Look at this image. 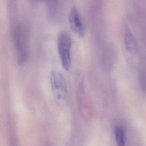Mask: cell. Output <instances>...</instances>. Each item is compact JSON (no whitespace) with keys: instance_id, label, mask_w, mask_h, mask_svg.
Returning a JSON list of instances; mask_svg holds the SVG:
<instances>
[{"instance_id":"4","label":"cell","mask_w":146,"mask_h":146,"mask_svg":"<svg viewBox=\"0 0 146 146\" xmlns=\"http://www.w3.org/2000/svg\"><path fill=\"white\" fill-rule=\"evenodd\" d=\"M68 21L71 30L79 36L82 37L85 33L84 26L80 16L76 8L73 7L70 10Z\"/></svg>"},{"instance_id":"1","label":"cell","mask_w":146,"mask_h":146,"mask_svg":"<svg viewBox=\"0 0 146 146\" xmlns=\"http://www.w3.org/2000/svg\"><path fill=\"white\" fill-rule=\"evenodd\" d=\"M50 80L55 100L60 105H65L68 102V92L64 76L59 71L53 70L50 73Z\"/></svg>"},{"instance_id":"3","label":"cell","mask_w":146,"mask_h":146,"mask_svg":"<svg viewBox=\"0 0 146 146\" xmlns=\"http://www.w3.org/2000/svg\"><path fill=\"white\" fill-rule=\"evenodd\" d=\"M72 39L69 35L66 32L61 33L58 37V53L62 67L66 71H69L72 64Z\"/></svg>"},{"instance_id":"5","label":"cell","mask_w":146,"mask_h":146,"mask_svg":"<svg viewBox=\"0 0 146 146\" xmlns=\"http://www.w3.org/2000/svg\"><path fill=\"white\" fill-rule=\"evenodd\" d=\"M124 42L127 51L131 54L135 53L137 50V43L128 26L126 25L124 32Z\"/></svg>"},{"instance_id":"2","label":"cell","mask_w":146,"mask_h":146,"mask_svg":"<svg viewBox=\"0 0 146 146\" xmlns=\"http://www.w3.org/2000/svg\"><path fill=\"white\" fill-rule=\"evenodd\" d=\"M13 40L18 54V63L22 65L28 56V36L26 31L23 27L17 26L12 31Z\"/></svg>"},{"instance_id":"6","label":"cell","mask_w":146,"mask_h":146,"mask_svg":"<svg viewBox=\"0 0 146 146\" xmlns=\"http://www.w3.org/2000/svg\"><path fill=\"white\" fill-rule=\"evenodd\" d=\"M115 135L117 146H125L124 132L121 127H117L115 128Z\"/></svg>"}]
</instances>
